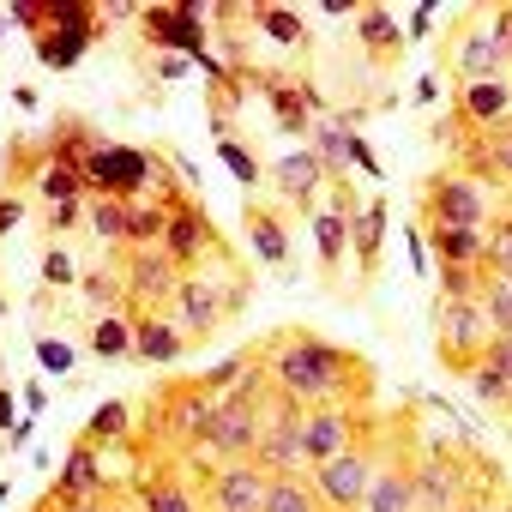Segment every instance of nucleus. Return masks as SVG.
<instances>
[{"label": "nucleus", "mask_w": 512, "mask_h": 512, "mask_svg": "<svg viewBox=\"0 0 512 512\" xmlns=\"http://www.w3.org/2000/svg\"><path fill=\"white\" fill-rule=\"evenodd\" d=\"M272 392L290 398L296 410H326V404H368L374 398V362H362L356 350L314 338V332H278L272 344H260Z\"/></svg>", "instance_id": "nucleus-1"}, {"label": "nucleus", "mask_w": 512, "mask_h": 512, "mask_svg": "<svg viewBox=\"0 0 512 512\" xmlns=\"http://www.w3.org/2000/svg\"><path fill=\"white\" fill-rule=\"evenodd\" d=\"M211 410H217V398H211L199 380L157 386V398H151V410H145V440H151L163 458H193L199 440H205Z\"/></svg>", "instance_id": "nucleus-2"}, {"label": "nucleus", "mask_w": 512, "mask_h": 512, "mask_svg": "<svg viewBox=\"0 0 512 512\" xmlns=\"http://www.w3.org/2000/svg\"><path fill=\"white\" fill-rule=\"evenodd\" d=\"M85 193L91 199H157V187H163V157L157 151H145V145H115V139H103L91 157H85Z\"/></svg>", "instance_id": "nucleus-3"}, {"label": "nucleus", "mask_w": 512, "mask_h": 512, "mask_svg": "<svg viewBox=\"0 0 512 512\" xmlns=\"http://www.w3.org/2000/svg\"><path fill=\"white\" fill-rule=\"evenodd\" d=\"M223 284H241V272L223 260H205L199 272H181V284H175V302H169V320L181 326V338H187V350L193 344H205V338H217V326L235 314V302L223 296Z\"/></svg>", "instance_id": "nucleus-4"}, {"label": "nucleus", "mask_w": 512, "mask_h": 512, "mask_svg": "<svg viewBox=\"0 0 512 512\" xmlns=\"http://www.w3.org/2000/svg\"><path fill=\"white\" fill-rule=\"evenodd\" d=\"M260 428H266V404H241V398H217L211 422H205V440L193 452V464L217 470V464H241L260 446Z\"/></svg>", "instance_id": "nucleus-5"}, {"label": "nucleus", "mask_w": 512, "mask_h": 512, "mask_svg": "<svg viewBox=\"0 0 512 512\" xmlns=\"http://www.w3.org/2000/svg\"><path fill=\"white\" fill-rule=\"evenodd\" d=\"M422 211H428V229H488L494 223V193L464 169H440L422 193Z\"/></svg>", "instance_id": "nucleus-6"}, {"label": "nucleus", "mask_w": 512, "mask_h": 512, "mask_svg": "<svg viewBox=\"0 0 512 512\" xmlns=\"http://www.w3.org/2000/svg\"><path fill=\"white\" fill-rule=\"evenodd\" d=\"M494 338H500V332L488 326L482 296H470V302H440V308H434V350H440V362H446L452 374H470V368L488 356Z\"/></svg>", "instance_id": "nucleus-7"}, {"label": "nucleus", "mask_w": 512, "mask_h": 512, "mask_svg": "<svg viewBox=\"0 0 512 512\" xmlns=\"http://www.w3.org/2000/svg\"><path fill=\"white\" fill-rule=\"evenodd\" d=\"M374 434V416L368 404H326V410H302V452H308V470L344 458L350 446H362Z\"/></svg>", "instance_id": "nucleus-8"}, {"label": "nucleus", "mask_w": 512, "mask_h": 512, "mask_svg": "<svg viewBox=\"0 0 512 512\" xmlns=\"http://www.w3.org/2000/svg\"><path fill=\"white\" fill-rule=\"evenodd\" d=\"M115 272L127 284V314H169L175 284H181V266L169 260L163 247H127Z\"/></svg>", "instance_id": "nucleus-9"}, {"label": "nucleus", "mask_w": 512, "mask_h": 512, "mask_svg": "<svg viewBox=\"0 0 512 512\" xmlns=\"http://www.w3.org/2000/svg\"><path fill=\"white\" fill-rule=\"evenodd\" d=\"M374 464H380V440L368 434V440H362V446H350L344 458H332V464L308 470V482H314V494H320V506H326V512H362L368 482H374Z\"/></svg>", "instance_id": "nucleus-10"}, {"label": "nucleus", "mask_w": 512, "mask_h": 512, "mask_svg": "<svg viewBox=\"0 0 512 512\" xmlns=\"http://www.w3.org/2000/svg\"><path fill=\"white\" fill-rule=\"evenodd\" d=\"M253 464L266 476H308V452H302V410L290 398H272L266 404V428H260V446H253Z\"/></svg>", "instance_id": "nucleus-11"}, {"label": "nucleus", "mask_w": 512, "mask_h": 512, "mask_svg": "<svg viewBox=\"0 0 512 512\" xmlns=\"http://www.w3.org/2000/svg\"><path fill=\"white\" fill-rule=\"evenodd\" d=\"M440 61H446V73H452L458 85H482V79H506V73H512L482 19H458L452 37H446V49H440Z\"/></svg>", "instance_id": "nucleus-12"}, {"label": "nucleus", "mask_w": 512, "mask_h": 512, "mask_svg": "<svg viewBox=\"0 0 512 512\" xmlns=\"http://www.w3.org/2000/svg\"><path fill=\"white\" fill-rule=\"evenodd\" d=\"M163 253L181 266V272H199L205 260H217V229H211V217L199 211V199L193 193H181V199H169V229H163Z\"/></svg>", "instance_id": "nucleus-13"}, {"label": "nucleus", "mask_w": 512, "mask_h": 512, "mask_svg": "<svg viewBox=\"0 0 512 512\" xmlns=\"http://www.w3.org/2000/svg\"><path fill=\"white\" fill-rule=\"evenodd\" d=\"M266 488H272V476L253 464V458L217 464V470H205V482H199L205 512H266Z\"/></svg>", "instance_id": "nucleus-14"}, {"label": "nucleus", "mask_w": 512, "mask_h": 512, "mask_svg": "<svg viewBox=\"0 0 512 512\" xmlns=\"http://www.w3.org/2000/svg\"><path fill=\"white\" fill-rule=\"evenodd\" d=\"M272 193H278V205L284 211H320V193H332V175H326V163L308 151V145H296V151H284L278 163H272Z\"/></svg>", "instance_id": "nucleus-15"}, {"label": "nucleus", "mask_w": 512, "mask_h": 512, "mask_svg": "<svg viewBox=\"0 0 512 512\" xmlns=\"http://www.w3.org/2000/svg\"><path fill=\"white\" fill-rule=\"evenodd\" d=\"M470 494H476V488H470V470H464L452 452L428 446V452L416 458V512H458Z\"/></svg>", "instance_id": "nucleus-16"}, {"label": "nucleus", "mask_w": 512, "mask_h": 512, "mask_svg": "<svg viewBox=\"0 0 512 512\" xmlns=\"http://www.w3.org/2000/svg\"><path fill=\"white\" fill-rule=\"evenodd\" d=\"M253 85H260V97L272 103V121H278L290 139H308V133H314V121H326V97H320L308 79H278V73H260Z\"/></svg>", "instance_id": "nucleus-17"}, {"label": "nucleus", "mask_w": 512, "mask_h": 512, "mask_svg": "<svg viewBox=\"0 0 512 512\" xmlns=\"http://www.w3.org/2000/svg\"><path fill=\"white\" fill-rule=\"evenodd\" d=\"M362 512H416V458L404 446H392V452L380 446V464H374Z\"/></svg>", "instance_id": "nucleus-18"}, {"label": "nucleus", "mask_w": 512, "mask_h": 512, "mask_svg": "<svg viewBox=\"0 0 512 512\" xmlns=\"http://www.w3.org/2000/svg\"><path fill=\"white\" fill-rule=\"evenodd\" d=\"M145 512H205V494L193 476H181V458H163L139 476V494H133Z\"/></svg>", "instance_id": "nucleus-19"}, {"label": "nucleus", "mask_w": 512, "mask_h": 512, "mask_svg": "<svg viewBox=\"0 0 512 512\" xmlns=\"http://www.w3.org/2000/svg\"><path fill=\"white\" fill-rule=\"evenodd\" d=\"M139 37L151 43V55H181V61H205L211 49H205V31L199 25H187L175 7H145L139 13Z\"/></svg>", "instance_id": "nucleus-20"}, {"label": "nucleus", "mask_w": 512, "mask_h": 512, "mask_svg": "<svg viewBox=\"0 0 512 512\" xmlns=\"http://www.w3.org/2000/svg\"><path fill=\"white\" fill-rule=\"evenodd\" d=\"M103 494H115V482L103 476L97 446L79 434V440L67 446V458H61V476L49 482V500H103Z\"/></svg>", "instance_id": "nucleus-21"}, {"label": "nucleus", "mask_w": 512, "mask_h": 512, "mask_svg": "<svg viewBox=\"0 0 512 512\" xmlns=\"http://www.w3.org/2000/svg\"><path fill=\"white\" fill-rule=\"evenodd\" d=\"M452 115L476 133L512 127V79H482V85H458L452 91Z\"/></svg>", "instance_id": "nucleus-22"}, {"label": "nucleus", "mask_w": 512, "mask_h": 512, "mask_svg": "<svg viewBox=\"0 0 512 512\" xmlns=\"http://www.w3.org/2000/svg\"><path fill=\"white\" fill-rule=\"evenodd\" d=\"M241 229H247V247H253V260H260V266H272V272L290 266V217H284V211H272V205H260V199H247Z\"/></svg>", "instance_id": "nucleus-23"}, {"label": "nucleus", "mask_w": 512, "mask_h": 512, "mask_svg": "<svg viewBox=\"0 0 512 512\" xmlns=\"http://www.w3.org/2000/svg\"><path fill=\"white\" fill-rule=\"evenodd\" d=\"M187 356V338L169 314H133V362L145 368H175Z\"/></svg>", "instance_id": "nucleus-24"}, {"label": "nucleus", "mask_w": 512, "mask_h": 512, "mask_svg": "<svg viewBox=\"0 0 512 512\" xmlns=\"http://www.w3.org/2000/svg\"><path fill=\"white\" fill-rule=\"evenodd\" d=\"M350 205H338L332 193H326V205L308 217V235H314V260H320V272H338L344 260H350Z\"/></svg>", "instance_id": "nucleus-25"}, {"label": "nucleus", "mask_w": 512, "mask_h": 512, "mask_svg": "<svg viewBox=\"0 0 512 512\" xmlns=\"http://www.w3.org/2000/svg\"><path fill=\"white\" fill-rule=\"evenodd\" d=\"M464 175H476L482 187H512V127H494L470 145Z\"/></svg>", "instance_id": "nucleus-26"}, {"label": "nucleus", "mask_w": 512, "mask_h": 512, "mask_svg": "<svg viewBox=\"0 0 512 512\" xmlns=\"http://www.w3.org/2000/svg\"><path fill=\"white\" fill-rule=\"evenodd\" d=\"M356 37H362V49H368L374 67H392V61L404 55V43H410L404 25H398L386 7H362V13H356Z\"/></svg>", "instance_id": "nucleus-27"}, {"label": "nucleus", "mask_w": 512, "mask_h": 512, "mask_svg": "<svg viewBox=\"0 0 512 512\" xmlns=\"http://www.w3.org/2000/svg\"><path fill=\"white\" fill-rule=\"evenodd\" d=\"M97 31L103 25H73V31H43L31 49H37V67H49V73H73L85 55H91V43H97Z\"/></svg>", "instance_id": "nucleus-28"}, {"label": "nucleus", "mask_w": 512, "mask_h": 512, "mask_svg": "<svg viewBox=\"0 0 512 512\" xmlns=\"http://www.w3.org/2000/svg\"><path fill=\"white\" fill-rule=\"evenodd\" d=\"M428 235V253L440 266H458V272H482V247H488V229H422Z\"/></svg>", "instance_id": "nucleus-29"}, {"label": "nucleus", "mask_w": 512, "mask_h": 512, "mask_svg": "<svg viewBox=\"0 0 512 512\" xmlns=\"http://www.w3.org/2000/svg\"><path fill=\"white\" fill-rule=\"evenodd\" d=\"M380 241H386V199H368V205L350 217V253H356L362 278L380 272Z\"/></svg>", "instance_id": "nucleus-30"}, {"label": "nucleus", "mask_w": 512, "mask_h": 512, "mask_svg": "<svg viewBox=\"0 0 512 512\" xmlns=\"http://www.w3.org/2000/svg\"><path fill=\"white\" fill-rule=\"evenodd\" d=\"M103 139L91 133V121H79V115H61L55 121V133L43 139V151H49V163H61V169H85V157L97 151Z\"/></svg>", "instance_id": "nucleus-31"}, {"label": "nucleus", "mask_w": 512, "mask_h": 512, "mask_svg": "<svg viewBox=\"0 0 512 512\" xmlns=\"http://www.w3.org/2000/svg\"><path fill=\"white\" fill-rule=\"evenodd\" d=\"M350 139H356V127H344V121H314V133H308V151L326 163V175L332 181H344V169H350Z\"/></svg>", "instance_id": "nucleus-32"}, {"label": "nucleus", "mask_w": 512, "mask_h": 512, "mask_svg": "<svg viewBox=\"0 0 512 512\" xmlns=\"http://www.w3.org/2000/svg\"><path fill=\"white\" fill-rule=\"evenodd\" d=\"M163 229H169V199L127 205V247H163Z\"/></svg>", "instance_id": "nucleus-33"}, {"label": "nucleus", "mask_w": 512, "mask_h": 512, "mask_svg": "<svg viewBox=\"0 0 512 512\" xmlns=\"http://www.w3.org/2000/svg\"><path fill=\"white\" fill-rule=\"evenodd\" d=\"M91 356H97V362H127V356H133V314H97V326H91Z\"/></svg>", "instance_id": "nucleus-34"}, {"label": "nucleus", "mask_w": 512, "mask_h": 512, "mask_svg": "<svg viewBox=\"0 0 512 512\" xmlns=\"http://www.w3.org/2000/svg\"><path fill=\"white\" fill-rule=\"evenodd\" d=\"M211 133H217V157H223V169H229V175H235V181H241V187L253 193V187L266 181L260 157H253V151H247V145H241V139H235V133H229L223 121H211Z\"/></svg>", "instance_id": "nucleus-35"}, {"label": "nucleus", "mask_w": 512, "mask_h": 512, "mask_svg": "<svg viewBox=\"0 0 512 512\" xmlns=\"http://www.w3.org/2000/svg\"><path fill=\"white\" fill-rule=\"evenodd\" d=\"M85 229L103 247H127V199H85Z\"/></svg>", "instance_id": "nucleus-36"}, {"label": "nucleus", "mask_w": 512, "mask_h": 512, "mask_svg": "<svg viewBox=\"0 0 512 512\" xmlns=\"http://www.w3.org/2000/svg\"><path fill=\"white\" fill-rule=\"evenodd\" d=\"M133 434V410H127V398H109V404H97L91 410V422H85V440L103 452L109 440H127Z\"/></svg>", "instance_id": "nucleus-37"}, {"label": "nucleus", "mask_w": 512, "mask_h": 512, "mask_svg": "<svg viewBox=\"0 0 512 512\" xmlns=\"http://www.w3.org/2000/svg\"><path fill=\"white\" fill-rule=\"evenodd\" d=\"M266 512H326V506H320V494H314L308 476H272V488H266Z\"/></svg>", "instance_id": "nucleus-38"}, {"label": "nucleus", "mask_w": 512, "mask_h": 512, "mask_svg": "<svg viewBox=\"0 0 512 512\" xmlns=\"http://www.w3.org/2000/svg\"><path fill=\"white\" fill-rule=\"evenodd\" d=\"M247 19L260 25L272 43H284V49H302V43H308V25H302V13H290V7H253Z\"/></svg>", "instance_id": "nucleus-39"}, {"label": "nucleus", "mask_w": 512, "mask_h": 512, "mask_svg": "<svg viewBox=\"0 0 512 512\" xmlns=\"http://www.w3.org/2000/svg\"><path fill=\"white\" fill-rule=\"evenodd\" d=\"M79 296H85L91 308H103V314H127V284H121V272H85V278H79Z\"/></svg>", "instance_id": "nucleus-40"}, {"label": "nucleus", "mask_w": 512, "mask_h": 512, "mask_svg": "<svg viewBox=\"0 0 512 512\" xmlns=\"http://www.w3.org/2000/svg\"><path fill=\"white\" fill-rule=\"evenodd\" d=\"M37 193H43V205H73V199H91V193H85V175H79V169H61V163H49V169L37 175Z\"/></svg>", "instance_id": "nucleus-41"}, {"label": "nucleus", "mask_w": 512, "mask_h": 512, "mask_svg": "<svg viewBox=\"0 0 512 512\" xmlns=\"http://www.w3.org/2000/svg\"><path fill=\"white\" fill-rule=\"evenodd\" d=\"M482 278H512V217L488 223V247H482Z\"/></svg>", "instance_id": "nucleus-42"}, {"label": "nucleus", "mask_w": 512, "mask_h": 512, "mask_svg": "<svg viewBox=\"0 0 512 512\" xmlns=\"http://www.w3.org/2000/svg\"><path fill=\"white\" fill-rule=\"evenodd\" d=\"M482 314L500 338H512V278H482Z\"/></svg>", "instance_id": "nucleus-43"}, {"label": "nucleus", "mask_w": 512, "mask_h": 512, "mask_svg": "<svg viewBox=\"0 0 512 512\" xmlns=\"http://www.w3.org/2000/svg\"><path fill=\"white\" fill-rule=\"evenodd\" d=\"M464 380H470V392H476L482 404H494V410H512V386H506V374H500V368L476 362V368H470Z\"/></svg>", "instance_id": "nucleus-44"}, {"label": "nucleus", "mask_w": 512, "mask_h": 512, "mask_svg": "<svg viewBox=\"0 0 512 512\" xmlns=\"http://www.w3.org/2000/svg\"><path fill=\"white\" fill-rule=\"evenodd\" d=\"M79 278H85V272L73 266L67 247H49V253H43V284H49V290H79Z\"/></svg>", "instance_id": "nucleus-45"}, {"label": "nucleus", "mask_w": 512, "mask_h": 512, "mask_svg": "<svg viewBox=\"0 0 512 512\" xmlns=\"http://www.w3.org/2000/svg\"><path fill=\"white\" fill-rule=\"evenodd\" d=\"M37 362H43L49 374H67V368H73L79 356H73V350H67L61 338H37Z\"/></svg>", "instance_id": "nucleus-46"}, {"label": "nucleus", "mask_w": 512, "mask_h": 512, "mask_svg": "<svg viewBox=\"0 0 512 512\" xmlns=\"http://www.w3.org/2000/svg\"><path fill=\"white\" fill-rule=\"evenodd\" d=\"M482 25H488V37L500 43L506 67H512V7H494V13H482Z\"/></svg>", "instance_id": "nucleus-47"}, {"label": "nucleus", "mask_w": 512, "mask_h": 512, "mask_svg": "<svg viewBox=\"0 0 512 512\" xmlns=\"http://www.w3.org/2000/svg\"><path fill=\"white\" fill-rule=\"evenodd\" d=\"M350 169H362V175H368V181H380V175H386V169H380V157H374V145H368V139H362V133H356V139H350Z\"/></svg>", "instance_id": "nucleus-48"}, {"label": "nucleus", "mask_w": 512, "mask_h": 512, "mask_svg": "<svg viewBox=\"0 0 512 512\" xmlns=\"http://www.w3.org/2000/svg\"><path fill=\"white\" fill-rule=\"evenodd\" d=\"M187 67H193V61H181V55H151L157 85H181V79H187Z\"/></svg>", "instance_id": "nucleus-49"}, {"label": "nucleus", "mask_w": 512, "mask_h": 512, "mask_svg": "<svg viewBox=\"0 0 512 512\" xmlns=\"http://www.w3.org/2000/svg\"><path fill=\"white\" fill-rule=\"evenodd\" d=\"M25 223V199L19 193H0V235H13Z\"/></svg>", "instance_id": "nucleus-50"}, {"label": "nucleus", "mask_w": 512, "mask_h": 512, "mask_svg": "<svg viewBox=\"0 0 512 512\" xmlns=\"http://www.w3.org/2000/svg\"><path fill=\"white\" fill-rule=\"evenodd\" d=\"M79 217H85V199H73V205H49V229H55V235H67Z\"/></svg>", "instance_id": "nucleus-51"}, {"label": "nucleus", "mask_w": 512, "mask_h": 512, "mask_svg": "<svg viewBox=\"0 0 512 512\" xmlns=\"http://www.w3.org/2000/svg\"><path fill=\"white\" fill-rule=\"evenodd\" d=\"M428 260H434V253H428V235H422V229H410V266H416V272H428Z\"/></svg>", "instance_id": "nucleus-52"}, {"label": "nucleus", "mask_w": 512, "mask_h": 512, "mask_svg": "<svg viewBox=\"0 0 512 512\" xmlns=\"http://www.w3.org/2000/svg\"><path fill=\"white\" fill-rule=\"evenodd\" d=\"M428 25H434V7H416V13L404 19V37H428Z\"/></svg>", "instance_id": "nucleus-53"}, {"label": "nucleus", "mask_w": 512, "mask_h": 512, "mask_svg": "<svg viewBox=\"0 0 512 512\" xmlns=\"http://www.w3.org/2000/svg\"><path fill=\"white\" fill-rule=\"evenodd\" d=\"M0 428H7V434L19 428V404H13V392H7V386H0Z\"/></svg>", "instance_id": "nucleus-54"}, {"label": "nucleus", "mask_w": 512, "mask_h": 512, "mask_svg": "<svg viewBox=\"0 0 512 512\" xmlns=\"http://www.w3.org/2000/svg\"><path fill=\"white\" fill-rule=\"evenodd\" d=\"M43 410H49V392L31 380V386H25V416H43Z\"/></svg>", "instance_id": "nucleus-55"}, {"label": "nucleus", "mask_w": 512, "mask_h": 512, "mask_svg": "<svg viewBox=\"0 0 512 512\" xmlns=\"http://www.w3.org/2000/svg\"><path fill=\"white\" fill-rule=\"evenodd\" d=\"M97 512H145V506H139V500H127V494H103V500H97Z\"/></svg>", "instance_id": "nucleus-56"}, {"label": "nucleus", "mask_w": 512, "mask_h": 512, "mask_svg": "<svg viewBox=\"0 0 512 512\" xmlns=\"http://www.w3.org/2000/svg\"><path fill=\"white\" fill-rule=\"evenodd\" d=\"M31 434H37V416H19V428H13V446H31Z\"/></svg>", "instance_id": "nucleus-57"}, {"label": "nucleus", "mask_w": 512, "mask_h": 512, "mask_svg": "<svg viewBox=\"0 0 512 512\" xmlns=\"http://www.w3.org/2000/svg\"><path fill=\"white\" fill-rule=\"evenodd\" d=\"M13 103L19 109H37V85H13Z\"/></svg>", "instance_id": "nucleus-58"}, {"label": "nucleus", "mask_w": 512, "mask_h": 512, "mask_svg": "<svg viewBox=\"0 0 512 512\" xmlns=\"http://www.w3.org/2000/svg\"><path fill=\"white\" fill-rule=\"evenodd\" d=\"M7 494H13V482H0V506H7Z\"/></svg>", "instance_id": "nucleus-59"}, {"label": "nucleus", "mask_w": 512, "mask_h": 512, "mask_svg": "<svg viewBox=\"0 0 512 512\" xmlns=\"http://www.w3.org/2000/svg\"><path fill=\"white\" fill-rule=\"evenodd\" d=\"M31 512H55V506H49V500H37V506H31Z\"/></svg>", "instance_id": "nucleus-60"}, {"label": "nucleus", "mask_w": 512, "mask_h": 512, "mask_svg": "<svg viewBox=\"0 0 512 512\" xmlns=\"http://www.w3.org/2000/svg\"><path fill=\"white\" fill-rule=\"evenodd\" d=\"M0 31H7V25H0Z\"/></svg>", "instance_id": "nucleus-61"}]
</instances>
